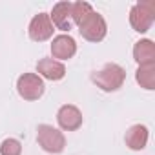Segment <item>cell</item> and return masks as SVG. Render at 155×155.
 Instances as JSON below:
<instances>
[{
	"label": "cell",
	"mask_w": 155,
	"mask_h": 155,
	"mask_svg": "<svg viewBox=\"0 0 155 155\" xmlns=\"http://www.w3.org/2000/svg\"><path fill=\"white\" fill-rule=\"evenodd\" d=\"M135 81L144 90H150V91L155 90V64L139 66L135 71Z\"/></svg>",
	"instance_id": "13"
},
{
	"label": "cell",
	"mask_w": 155,
	"mask_h": 155,
	"mask_svg": "<svg viewBox=\"0 0 155 155\" xmlns=\"http://www.w3.org/2000/svg\"><path fill=\"white\" fill-rule=\"evenodd\" d=\"M126 146L133 151H140L146 148L148 144V128L142 124H133L131 128H128L126 135H124Z\"/></svg>",
	"instance_id": "11"
},
{
	"label": "cell",
	"mask_w": 155,
	"mask_h": 155,
	"mask_svg": "<svg viewBox=\"0 0 155 155\" xmlns=\"http://www.w3.org/2000/svg\"><path fill=\"white\" fill-rule=\"evenodd\" d=\"M44 81L37 73H24L17 81V91L24 101H38L44 95Z\"/></svg>",
	"instance_id": "5"
},
{
	"label": "cell",
	"mask_w": 155,
	"mask_h": 155,
	"mask_svg": "<svg viewBox=\"0 0 155 155\" xmlns=\"http://www.w3.org/2000/svg\"><path fill=\"white\" fill-rule=\"evenodd\" d=\"M57 122L64 131H75L82 126V113L73 104H64L57 111Z\"/></svg>",
	"instance_id": "7"
},
{
	"label": "cell",
	"mask_w": 155,
	"mask_h": 155,
	"mask_svg": "<svg viewBox=\"0 0 155 155\" xmlns=\"http://www.w3.org/2000/svg\"><path fill=\"white\" fill-rule=\"evenodd\" d=\"M93 11V8H91V4H88V2H82V0H79V2H75V4H71V20H73V24H77L79 26L90 13Z\"/></svg>",
	"instance_id": "14"
},
{
	"label": "cell",
	"mask_w": 155,
	"mask_h": 155,
	"mask_svg": "<svg viewBox=\"0 0 155 155\" xmlns=\"http://www.w3.org/2000/svg\"><path fill=\"white\" fill-rule=\"evenodd\" d=\"M37 140L40 148L48 153H62L66 148V137L60 130L49 126V124H40L37 130Z\"/></svg>",
	"instance_id": "4"
},
{
	"label": "cell",
	"mask_w": 155,
	"mask_h": 155,
	"mask_svg": "<svg viewBox=\"0 0 155 155\" xmlns=\"http://www.w3.org/2000/svg\"><path fill=\"white\" fill-rule=\"evenodd\" d=\"M77 53V42L69 35H58L51 42V55L55 60H68Z\"/></svg>",
	"instance_id": "8"
},
{
	"label": "cell",
	"mask_w": 155,
	"mask_h": 155,
	"mask_svg": "<svg viewBox=\"0 0 155 155\" xmlns=\"http://www.w3.org/2000/svg\"><path fill=\"white\" fill-rule=\"evenodd\" d=\"M37 71H38L40 79L44 77L48 81H62L64 75H66L64 64L55 60V58H40L37 62Z\"/></svg>",
	"instance_id": "10"
},
{
	"label": "cell",
	"mask_w": 155,
	"mask_h": 155,
	"mask_svg": "<svg viewBox=\"0 0 155 155\" xmlns=\"http://www.w3.org/2000/svg\"><path fill=\"white\" fill-rule=\"evenodd\" d=\"M53 24L49 20V15L48 13H38L31 18L29 22V28H28V33H29V38L35 40V42H46L53 37Z\"/></svg>",
	"instance_id": "6"
},
{
	"label": "cell",
	"mask_w": 155,
	"mask_h": 155,
	"mask_svg": "<svg viewBox=\"0 0 155 155\" xmlns=\"http://www.w3.org/2000/svg\"><path fill=\"white\" fill-rule=\"evenodd\" d=\"M77 28H79V33L82 35V38H86L88 42H101L108 33V24L104 17L97 11H91Z\"/></svg>",
	"instance_id": "3"
},
{
	"label": "cell",
	"mask_w": 155,
	"mask_h": 155,
	"mask_svg": "<svg viewBox=\"0 0 155 155\" xmlns=\"http://www.w3.org/2000/svg\"><path fill=\"white\" fill-rule=\"evenodd\" d=\"M155 20V2L142 0L130 9V24L137 33H146Z\"/></svg>",
	"instance_id": "2"
},
{
	"label": "cell",
	"mask_w": 155,
	"mask_h": 155,
	"mask_svg": "<svg viewBox=\"0 0 155 155\" xmlns=\"http://www.w3.org/2000/svg\"><path fill=\"white\" fill-rule=\"evenodd\" d=\"M91 81L102 91L111 93V91H117L119 88H122V84L126 81V71L119 64H106L102 69H99L91 75Z\"/></svg>",
	"instance_id": "1"
},
{
	"label": "cell",
	"mask_w": 155,
	"mask_h": 155,
	"mask_svg": "<svg viewBox=\"0 0 155 155\" xmlns=\"http://www.w3.org/2000/svg\"><path fill=\"white\" fill-rule=\"evenodd\" d=\"M49 20L53 24V28L60 29V31H69L73 28V20H71V2H57L51 9Z\"/></svg>",
	"instance_id": "9"
},
{
	"label": "cell",
	"mask_w": 155,
	"mask_h": 155,
	"mask_svg": "<svg viewBox=\"0 0 155 155\" xmlns=\"http://www.w3.org/2000/svg\"><path fill=\"white\" fill-rule=\"evenodd\" d=\"M133 58L139 66L155 64V44L150 38H142L133 46Z\"/></svg>",
	"instance_id": "12"
},
{
	"label": "cell",
	"mask_w": 155,
	"mask_h": 155,
	"mask_svg": "<svg viewBox=\"0 0 155 155\" xmlns=\"http://www.w3.org/2000/svg\"><path fill=\"white\" fill-rule=\"evenodd\" d=\"M0 155H22V144L17 139H6L0 144Z\"/></svg>",
	"instance_id": "15"
}]
</instances>
